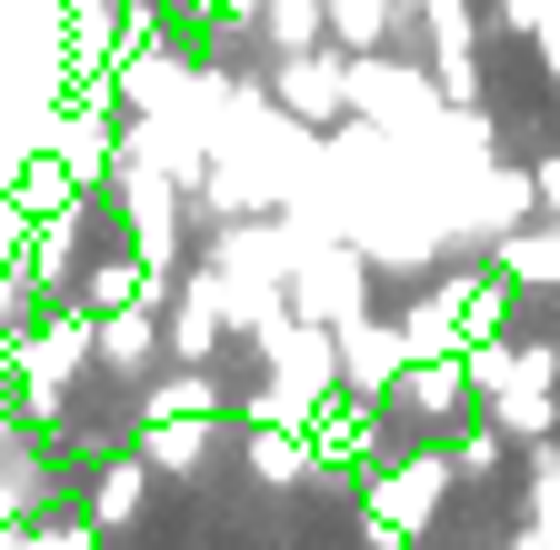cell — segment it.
<instances>
[{
  "mask_svg": "<svg viewBox=\"0 0 560 550\" xmlns=\"http://www.w3.org/2000/svg\"><path fill=\"white\" fill-rule=\"evenodd\" d=\"M101 361V311H60L50 330H31V351H21V390H31V421H60V381Z\"/></svg>",
  "mask_w": 560,
  "mask_h": 550,
  "instance_id": "1",
  "label": "cell"
},
{
  "mask_svg": "<svg viewBox=\"0 0 560 550\" xmlns=\"http://www.w3.org/2000/svg\"><path fill=\"white\" fill-rule=\"evenodd\" d=\"M330 340H340V390H350V400H381V390L410 371V330H400V320L350 311V320H330Z\"/></svg>",
  "mask_w": 560,
  "mask_h": 550,
  "instance_id": "2",
  "label": "cell"
},
{
  "mask_svg": "<svg viewBox=\"0 0 560 550\" xmlns=\"http://www.w3.org/2000/svg\"><path fill=\"white\" fill-rule=\"evenodd\" d=\"M280 110L301 130H330L350 110V50H280Z\"/></svg>",
  "mask_w": 560,
  "mask_h": 550,
  "instance_id": "3",
  "label": "cell"
},
{
  "mask_svg": "<svg viewBox=\"0 0 560 550\" xmlns=\"http://www.w3.org/2000/svg\"><path fill=\"white\" fill-rule=\"evenodd\" d=\"M410 11H420V31H431V81L451 91V110H460V101H480V60H470L480 11H470V0H410Z\"/></svg>",
  "mask_w": 560,
  "mask_h": 550,
  "instance_id": "4",
  "label": "cell"
},
{
  "mask_svg": "<svg viewBox=\"0 0 560 550\" xmlns=\"http://www.w3.org/2000/svg\"><path fill=\"white\" fill-rule=\"evenodd\" d=\"M350 110L381 120V130H420V110H431V81L400 71V60H381V50H361V60H350Z\"/></svg>",
  "mask_w": 560,
  "mask_h": 550,
  "instance_id": "5",
  "label": "cell"
},
{
  "mask_svg": "<svg viewBox=\"0 0 560 550\" xmlns=\"http://www.w3.org/2000/svg\"><path fill=\"white\" fill-rule=\"evenodd\" d=\"M221 320H231V270H190L171 291V361H210L221 351Z\"/></svg>",
  "mask_w": 560,
  "mask_h": 550,
  "instance_id": "6",
  "label": "cell"
},
{
  "mask_svg": "<svg viewBox=\"0 0 560 550\" xmlns=\"http://www.w3.org/2000/svg\"><path fill=\"white\" fill-rule=\"evenodd\" d=\"M451 450H420V460H400V470H381L371 480V520H390V530H420V520H431V501L451 491Z\"/></svg>",
  "mask_w": 560,
  "mask_h": 550,
  "instance_id": "7",
  "label": "cell"
},
{
  "mask_svg": "<svg viewBox=\"0 0 560 550\" xmlns=\"http://www.w3.org/2000/svg\"><path fill=\"white\" fill-rule=\"evenodd\" d=\"M291 311H301V320H350V311H361V270H350V250H301Z\"/></svg>",
  "mask_w": 560,
  "mask_h": 550,
  "instance_id": "8",
  "label": "cell"
},
{
  "mask_svg": "<svg viewBox=\"0 0 560 550\" xmlns=\"http://www.w3.org/2000/svg\"><path fill=\"white\" fill-rule=\"evenodd\" d=\"M490 270H501L511 291H560V221H540V231H501V241H490Z\"/></svg>",
  "mask_w": 560,
  "mask_h": 550,
  "instance_id": "9",
  "label": "cell"
},
{
  "mask_svg": "<svg viewBox=\"0 0 560 550\" xmlns=\"http://www.w3.org/2000/svg\"><path fill=\"white\" fill-rule=\"evenodd\" d=\"M140 460L151 470H200L210 460V410H161V421H140Z\"/></svg>",
  "mask_w": 560,
  "mask_h": 550,
  "instance_id": "10",
  "label": "cell"
},
{
  "mask_svg": "<svg viewBox=\"0 0 560 550\" xmlns=\"http://www.w3.org/2000/svg\"><path fill=\"white\" fill-rule=\"evenodd\" d=\"M390 400H400V410H420V421L460 410V400H470V371H460V351H451V361H410V371L390 381Z\"/></svg>",
  "mask_w": 560,
  "mask_h": 550,
  "instance_id": "11",
  "label": "cell"
},
{
  "mask_svg": "<svg viewBox=\"0 0 560 550\" xmlns=\"http://www.w3.org/2000/svg\"><path fill=\"white\" fill-rule=\"evenodd\" d=\"M140 501H151V460H110V470L91 480V530H130Z\"/></svg>",
  "mask_w": 560,
  "mask_h": 550,
  "instance_id": "12",
  "label": "cell"
},
{
  "mask_svg": "<svg viewBox=\"0 0 560 550\" xmlns=\"http://www.w3.org/2000/svg\"><path fill=\"white\" fill-rule=\"evenodd\" d=\"M81 231H91V200H50V231L31 241V270H40V281H70V270H81V260H70Z\"/></svg>",
  "mask_w": 560,
  "mask_h": 550,
  "instance_id": "13",
  "label": "cell"
},
{
  "mask_svg": "<svg viewBox=\"0 0 560 550\" xmlns=\"http://www.w3.org/2000/svg\"><path fill=\"white\" fill-rule=\"evenodd\" d=\"M320 11H330V50H350V60L390 40V0H320Z\"/></svg>",
  "mask_w": 560,
  "mask_h": 550,
  "instance_id": "14",
  "label": "cell"
},
{
  "mask_svg": "<svg viewBox=\"0 0 560 550\" xmlns=\"http://www.w3.org/2000/svg\"><path fill=\"white\" fill-rule=\"evenodd\" d=\"M250 470H260V480H301V470H311V431H301V421H291V431H280V421L250 431Z\"/></svg>",
  "mask_w": 560,
  "mask_h": 550,
  "instance_id": "15",
  "label": "cell"
},
{
  "mask_svg": "<svg viewBox=\"0 0 560 550\" xmlns=\"http://www.w3.org/2000/svg\"><path fill=\"white\" fill-rule=\"evenodd\" d=\"M501 450H511V431H501V421H480V431H460L451 460H460V480H490V470H501Z\"/></svg>",
  "mask_w": 560,
  "mask_h": 550,
  "instance_id": "16",
  "label": "cell"
},
{
  "mask_svg": "<svg viewBox=\"0 0 560 550\" xmlns=\"http://www.w3.org/2000/svg\"><path fill=\"white\" fill-rule=\"evenodd\" d=\"M501 31H540V0H501Z\"/></svg>",
  "mask_w": 560,
  "mask_h": 550,
  "instance_id": "17",
  "label": "cell"
},
{
  "mask_svg": "<svg viewBox=\"0 0 560 550\" xmlns=\"http://www.w3.org/2000/svg\"><path fill=\"white\" fill-rule=\"evenodd\" d=\"M11 550H91V540H81V530H50V540H40V530H31V540H11Z\"/></svg>",
  "mask_w": 560,
  "mask_h": 550,
  "instance_id": "18",
  "label": "cell"
},
{
  "mask_svg": "<svg viewBox=\"0 0 560 550\" xmlns=\"http://www.w3.org/2000/svg\"><path fill=\"white\" fill-rule=\"evenodd\" d=\"M530 190L550 200V221H560V161H540V171H530Z\"/></svg>",
  "mask_w": 560,
  "mask_h": 550,
  "instance_id": "19",
  "label": "cell"
}]
</instances>
